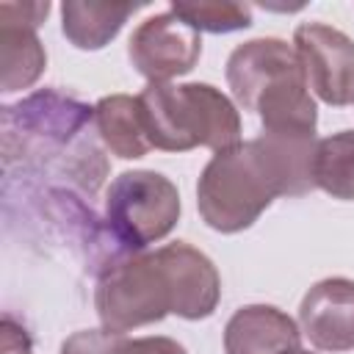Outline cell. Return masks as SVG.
Returning a JSON list of instances; mask_svg holds the SVG:
<instances>
[{"instance_id":"cell-1","label":"cell","mask_w":354,"mask_h":354,"mask_svg":"<svg viewBox=\"0 0 354 354\" xmlns=\"http://www.w3.org/2000/svg\"><path fill=\"white\" fill-rule=\"evenodd\" d=\"M221 277L207 254L185 241L155 252H133L111 263L97 282L94 307L102 329L130 332L169 313L199 321L213 315Z\"/></svg>"},{"instance_id":"cell-2","label":"cell","mask_w":354,"mask_h":354,"mask_svg":"<svg viewBox=\"0 0 354 354\" xmlns=\"http://www.w3.org/2000/svg\"><path fill=\"white\" fill-rule=\"evenodd\" d=\"M315 133H260L216 152L199 183L196 205L207 227L241 232L277 196H304L315 188Z\"/></svg>"},{"instance_id":"cell-3","label":"cell","mask_w":354,"mask_h":354,"mask_svg":"<svg viewBox=\"0 0 354 354\" xmlns=\"http://www.w3.org/2000/svg\"><path fill=\"white\" fill-rule=\"evenodd\" d=\"M94 133V108L44 88L3 108V163L47 169L94 196L108 171Z\"/></svg>"},{"instance_id":"cell-4","label":"cell","mask_w":354,"mask_h":354,"mask_svg":"<svg viewBox=\"0 0 354 354\" xmlns=\"http://www.w3.org/2000/svg\"><path fill=\"white\" fill-rule=\"evenodd\" d=\"M147 138L163 152L210 147L213 152L241 144L235 105L210 83H149L138 94Z\"/></svg>"},{"instance_id":"cell-5","label":"cell","mask_w":354,"mask_h":354,"mask_svg":"<svg viewBox=\"0 0 354 354\" xmlns=\"http://www.w3.org/2000/svg\"><path fill=\"white\" fill-rule=\"evenodd\" d=\"M180 218V194L158 171H122L105 191V230L122 254L144 252Z\"/></svg>"},{"instance_id":"cell-6","label":"cell","mask_w":354,"mask_h":354,"mask_svg":"<svg viewBox=\"0 0 354 354\" xmlns=\"http://www.w3.org/2000/svg\"><path fill=\"white\" fill-rule=\"evenodd\" d=\"M130 64L149 83H169L196 66L202 55V36L171 8L144 19L127 44Z\"/></svg>"},{"instance_id":"cell-7","label":"cell","mask_w":354,"mask_h":354,"mask_svg":"<svg viewBox=\"0 0 354 354\" xmlns=\"http://www.w3.org/2000/svg\"><path fill=\"white\" fill-rule=\"evenodd\" d=\"M307 86L326 105H348L354 100V41L324 22H304L293 33Z\"/></svg>"},{"instance_id":"cell-8","label":"cell","mask_w":354,"mask_h":354,"mask_svg":"<svg viewBox=\"0 0 354 354\" xmlns=\"http://www.w3.org/2000/svg\"><path fill=\"white\" fill-rule=\"evenodd\" d=\"M50 3H0V86L19 91L39 80L47 55L36 36Z\"/></svg>"},{"instance_id":"cell-9","label":"cell","mask_w":354,"mask_h":354,"mask_svg":"<svg viewBox=\"0 0 354 354\" xmlns=\"http://www.w3.org/2000/svg\"><path fill=\"white\" fill-rule=\"evenodd\" d=\"M299 75H304V69L296 47L282 39H252L238 44L227 58V83L246 111H254L257 100L268 88Z\"/></svg>"},{"instance_id":"cell-10","label":"cell","mask_w":354,"mask_h":354,"mask_svg":"<svg viewBox=\"0 0 354 354\" xmlns=\"http://www.w3.org/2000/svg\"><path fill=\"white\" fill-rule=\"evenodd\" d=\"M301 332L321 351L354 348V279L329 277L315 282L299 307Z\"/></svg>"},{"instance_id":"cell-11","label":"cell","mask_w":354,"mask_h":354,"mask_svg":"<svg viewBox=\"0 0 354 354\" xmlns=\"http://www.w3.org/2000/svg\"><path fill=\"white\" fill-rule=\"evenodd\" d=\"M299 343L301 332L296 321L271 304L241 307L224 326L227 354H288L301 348Z\"/></svg>"},{"instance_id":"cell-12","label":"cell","mask_w":354,"mask_h":354,"mask_svg":"<svg viewBox=\"0 0 354 354\" xmlns=\"http://www.w3.org/2000/svg\"><path fill=\"white\" fill-rule=\"evenodd\" d=\"M94 122H97L100 141L116 158L136 160V158H144L152 149V144L147 138V130H144L138 97H130V94L102 97L94 105Z\"/></svg>"},{"instance_id":"cell-13","label":"cell","mask_w":354,"mask_h":354,"mask_svg":"<svg viewBox=\"0 0 354 354\" xmlns=\"http://www.w3.org/2000/svg\"><path fill=\"white\" fill-rule=\"evenodd\" d=\"M136 8V3H64V36L80 50H100L122 30Z\"/></svg>"},{"instance_id":"cell-14","label":"cell","mask_w":354,"mask_h":354,"mask_svg":"<svg viewBox=\"0 0 354 354\" xmlns=\"http://www.w3.org/2000/svg\"><path fill=\"white\" fill-rule=\"evenodd\" d=\"M313 180L315 188L335 199H354V130H340L318 141Z\"/></svg>"},{"instance_id":"cell-15","label":"cell","mask_w":354,"mask_h":354,"mask_svg":"<svg viewBox=\"0 0 354 354\" xmlns=\"http://www.w3.org/2000/svg\"><path fill=\"white\" fill-rule=\"evenodd\" d=\"M61 354H188L171 337H127L111 329H83L64 340Z\"/></svg>"},{"instance_id":"cell-16","label":"cell","mask_w":354,"mask_h":354,"mask_svg":"<svg viewBox=\"0 0 354 354\" xmlns=\"http://www.w3.org/2000/svg\"><path fill=\"white\" fill-rule=\"evenodd\" d=\"M171 11L196 30L230 33L252 25V8L243 3H171Z\"/></svg>"},{"instance_id":"cell-17","label":"cell","mask_w":354,"mask_h":354,"mask_svg":"<svg viewBox=\"0 0 354 354\" xmlns=\"http://www.w3.org/2000/svg\"><path fill=\"white\" fill-rule=\"evenodd\" d=\"M0 354H33L25 326H19L11 315H6L0 326Z\"/></svg>"},{"instance_id":"cell-18","label":"cell","mask_w":354,"mask_h":354,"mask_svg":"<svg viewBox=\"0 0 354 354\" xmlns=\"http://www.w3.org/2000/svg\"><path fill=\"white\" fill-rule=\"evenodd\" d=\"M288 354H313V351H304V348H293V351H288Z\"/></svg>"}]
</instances>
